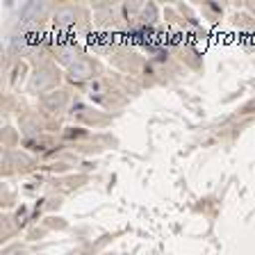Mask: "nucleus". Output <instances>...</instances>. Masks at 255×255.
<instances>
[{
  "instance_id": "f257e3e1",
  "label": "nucleus",
  "mask_w": 255,
  "mask_h": 255,
  "mask_svg": "<svg viewBox=\"0 0 255 255\" xmlns=\"http://www.w3.org/2000/svg\"><path fill=\"white\" fill-rule=\"evenodd\" d=\"M69 73H71V80H87L91 78V64L87 59H75L69 66Z\"/></svg>"
},
{
  "instance_id": "f03ea898",
  "label": "nucleus",
  "mask_w": 255,
  "mask_h": 255,
  "mask_svg": "<svg viewBox=\"0 0 255 255\" xmlns=\"http://www.w3.org/2000/svg\"><path fill=\"white\" fill-rule=\"evenodd\" d=\"M43 11H46V2H25L21 7V18L23 21H32V18H39Z\"/></svg>"
},
{
  "instance_id": "7ed1b4c3",
  "label": "nucleus",
  "mask_w": 255,
  "mask_h": 255,
  "mask_svg": "<svg viewBox=\"0 0 255 255\" xmlns=\"http://www.w3.org/2000/svg\"><path fill=\"white\" fill-rule=\"evenodd\" d=\"M75 23V11L73 9H59L57 14H55V25H59V27H69V25H73Z\"/></svg>"
},
{
  "instance_id": "20e7f679",
  "label": "nucleus",
  "mask_w": 255,
  "mask_h": 255,
  "mask_svg": "<svg viewBox=\"0 0 255 255\" xmlns=\"http://www.w3.org/2000/svg\"><path fill=\"white\" fill-rule=\"evenodd\" d=\"M48 82H50V73H48V71H41V73H37L34 78H32L30 87L32 89H43Z\"/></svg>"
},
{
  "instance_id": "39448f33",
  "label": "nucleus",
  "mask_w": 255,
  "mask_h": 255,
  "mask_svg": "<svg viewBox=\"0 0 255 255\" xmlns=\"http://www.w3.org/2000/svg\"><path fill=\"white\" fill-rule=\"evenodd\" d=\"M25 48V37H14L11 39V50H23Z\"/></svg>"
},
{
  "instance_id": "423d86ee",
  "label": "nucleus",
  "mask_w": 255,
  "mask_h": 255,
  "mask_svg": "<svg viewBox=\"0 0 255 255\" xmlns=\"http://www.w3.org/2000/svg\"><path fill=\"white\" fill-rule=\"evenodd\" d=\"M46 103H48V105H50V107H57V105H62V103H64V94H59L57 98H46Z\"/></svg>"
}]
</instances>
